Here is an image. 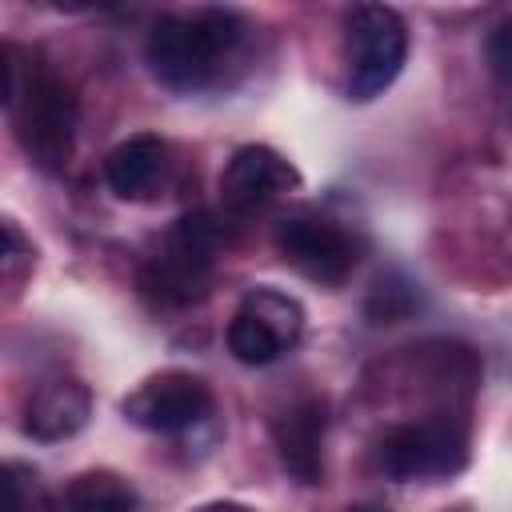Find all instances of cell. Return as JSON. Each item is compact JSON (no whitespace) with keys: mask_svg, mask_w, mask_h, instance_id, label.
Wrapping results in <instances>:
<instances>
[{"mask_svg":"<svg viewBox=\"0 0 512 512\" xmlns=\"http://www.w3.org/2000/svg\"><path fill=\"white\" fill-rule=\"evenodd\" d=\"M252 24L232 8L160 16L144 40L148 72L172 92H208L244 60Z\"/></svg>","mask_w":512,"mask_h":512,"instance_id":"6da1fadb","label":"cell"},{"mask_svg":"<svg viewBox=\"0 0 512 512\" xmlns=\"http://www.w3.org/2000/svg\"><path fill=\"white\" fill-rule=\"evenodd\" d=\"M4 108L16 124L24 152L44 168L60 172L76 144V92L64 76L40 64H20V52L4 44Z\"/></svg>","mask_w":512,"mask_h":512,"instance_id":"7a4b0ae2","label":"cell"},{"mask_svg":"<svg viewBox=\"0 0 512 512\" xmlns=\"http://www.w3.org/2000/svg\"><path fill=\"white\" fill-rule=\"evenodd\" d=\"M220 252V228L208 212H188L168 232L164 248L144 264L140 288L156 308L200 304L212 288V268Z\"/></svg>","mask_w":512,"mask_h":512,"instance_id":"3957f363","label":"cell"},{"mask_svg":"<svg viewBox=\"0 0 512 512\" xmlns=\"http://www.w3.org/2000/svg\"><path fill=\"white\" fill-rule=\"evenodd\" d=\"M408 60V24L388 4H356L344 16V92L356 104L384 96Z\"/></svg>","mask_w":512,"mask_h":512,"instance_id":"277c9868","label":"cell"},{"mask_svg":"<svg viewBox=\"0 0 512 512\" xmlns=\"http://www.w3.org/2000/svg\"><path fill=\"white\" fill-rule=\"evenodd\" d=\"M468 460V436L452 416L392 424L376 444V468L396 484L448 480Z\"/></svg>","mask_w":512,"mask_h":512,"instance_id":"5b68a950","label":"cell"},{"mask_svg":"<svg viewBox=\"0 0 512 512\" xmlns=\"http://www.w3.org/2000/svg\"><path fill=\"white\" fill-rule=\"evenodd\" d=\"M300 336H304V304L268 284L248 288L224 328L228 352L252 368L280 360L284 352H292L300 344Z\"/></svg>","mask_w":512,"mask_h":512,"instance_id":"8992f818","label":"cell"},{"mask_svg":"<svg viewBox=\"0 0 512 512\" xmlns=\"http://www.w3.org/2000/svg\"><path fill=\"white\" fill-rule=\"evenodd\" d=\"M120 412L128 416V424H136L144 432H160V436L188 432L212 416V388L192 372L164 368V372L140 380L124 396Z\"/></svg>","mask_w":512,"mask_h":512,"instance_id":"52a82bcc","label":"cell"},{"mask_svg":"<svg viewBox=\"0 0 512 512\" xmlns=\"http://www.w3.org/2000/svg\"><path fill=\"white\" fill-rule=\"evenodd\" d=\"M276 252L312 284L340 288L356 268V240L324 216L296 212L276 224Z\"/></svg>","mask_w":512,"mask_h":512,"instance_id":"ba28073f","label":"cell"},{"mask_svg":"<svg viewBox=\"0 0 512 512\" xmlns=\"http://www.w3.org/2000/svg\"><path fill=\"white\" fill-rule=\"evenodd\" d=\"M296 184H300V172L292 168V160H284L268 144H244L228 156L220 172V204L232 216H252L276 196L292 192Z\"/></svg>","mask_w":512,"mask_h":512,"instance_id":"9c48e42d","label":"cell"},{"mask_svg":"<svg viewBox=\"0 0 512 512\" xmlns=\"http://www.w3.org/2000/svg\"><path fill=\"white\" fill-rule=\"evenodd\" d=\"M92 416V392L84 380L76 376H52L44 384H36L24 400V436L40 440V444H56L76 436Z\"/></svg>","mask_w":512,"mask_h":512,"instance_id":"30bf717a","label":"cell"},{"mask_svg":"<svg viewBox=\"0 0 512 512\" xmlns=\"http://www.w3.org/2000/svg\"><path fill=\"white\" fill-rule=\"evenodd\" d=\"M324 404L316 396H304L288 404L272 420V440L284 472L300 484H320L324 480Z\"/></svg>","mask_w":512,"mask_h":512,"instance_id":"8fae6325","label":"cell"},{"mask_svg":"<svg viewBox=\"0 0 512 512\" xmlns=\"http://www.w3.org/2000/svg\"><path fill=\"white\" fill-rule=\"evenodd\" d=\"M168 144L152 132H140V136H128L120 140L108 156H104V184L116 200H128V204H144V200H156L164 180H168Z\"/></svg>","mask_w":512,"mask_h":512,"instance_id":"7c38bea8","label":"cell"},{"mask_svg":"<svg viewBox=\"0 0 512 512\" xmlns=\"http://www.w3.org/2000/svg\"><path fill=\"white\" fill-rule=\"evenodd\" d=\"M136 508H140L136 488L108 468L80 472L60 488V512H136Z\"/></svg>","mask_w":512,"mask_h":512,"instance_id":"4fadbf2b","label":"cell"},{"mask_svg":"<svg viewBox=\"0 0 512 512\" xmlns=\"http://www.w3.org/2000/svg\"><path fill=\"white\" fill-rule=\"evenodd\" d=\"M416 300H420L416 284H412L408 276L392 272V276H380V280H376V288H372V296H368V316H372L376 324H392V320H404V316L416 308Z\"/></svg>","mask_w":512,"mask_h":512,"instance_id":"5bb4252c","label":"cell"},{"mask_svg":"<svg viewBox=\"0 0 512 512\" xmlns=\"http://www.w3.org/2000/svg\"><path fill=\"white\" fill-rule=\"evenodd\" d=\"M32 244L20 236V228H16V220H4V276L8 280H16L20 276V264H32Z\"/></svg>","mask_w":512,"mask_h":512,"instance_id":"9a60e30c","label":"cell"},{"mask_svg":"<svg viewBox=\"0 0 512 512\" xmlns=\"http://www.w3.org/2000/svg\"><path fill=\"white\" fill-rule=\"evenodd\" d=\"M4 476H8V480H4V492H8L4 512H28V500H24V468H20V464H8Z\"/></svg>","mask_w":512,"mask_h":512,"instance_id":"2e32d148","label":"cell"},{"mask_svg":"<svg viewBox=\"0 0 512 512\" xmlns=\"http://www.w3.org/2000/svg\"><path fill=\"white\" fill-rule=\"evenodd\" d=\"M344 512H392L384 500H360V504H348Z\"/></svg>","mask_w":512,"mask_h":512,"instance_id":"e0dca14e","label":"cell"},{"mask_svg":"<svg viewBox=\"0 0 512 512\" xmlns=\"http://www.w3.org/2000/svg\"><path fill=\"white\" fill-rule=\"evenodd\" d=\"M200 512H252V508L248 504H236V500H220V504H208Z\"/></svg>","mask_w":512,"mask_h":512,"instance_id":"ac0fdd59","label":"cell"},{"mask_svg":"<svg viewBox=\"0 0 512 512\" xmlns=\"http://www.w3.org/2000/svg\"><path fill=\"white\" fill-rule=\"evenodd\" d=\"M508 88H512V84H508Z\"/></svg>","mask_w":512,"mask_h":512,"instance_id":"d6986e66","label":"cell"}]
</instances>
